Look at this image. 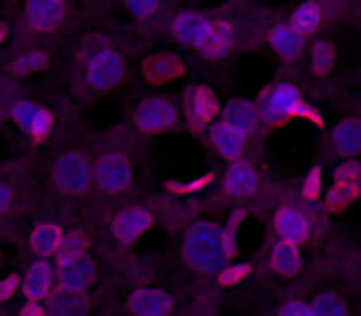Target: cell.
I'll use <instances>...</instances> for the list:
<instances>
[{"label":"cell","mask_w":361,"mask_h":316,"mask_svg":"<svg viewBox=\"0 0 361 316\" xmlns=\"http://www.w3.org/2000/svg\"><path fill=\"white\" fill-rule=\"evenodd\" d=\"M183 257L196 272L203 274H221L231 260L223 247V227L213 222H196L188 227L183 240Z\"/></svg>","instance_id":"1"},{"label":"cell","mask_w":361,"mask_h":316,"mask_svg":"<svg viewBox=\"0 0 361 316\" xmlns=\"http://www.w3.org/2000/svg\"><path fill=\"white\" fill-rule=\"evenodd\" d=\"M302 104H305V99H302L300 89L295 84H290V82H280V84L262 91L257 111H260V116L265 121L277 124V121L292 119V116L300 114Z\"/></svg>","instance_id":"2"},{"label":"cell","mask_w":361,"mask_h":316,"mask_svg":"<svg viewBox=\"0 0 361 316\" xmlns=\"http://www.w3.org/2000/svg\"><path fill=\"white\" fill-rule=\"evenodd\" d=\"M92 178L106 193H121L131 183V163L124 153H104L97 158Z\"/></svg>","instance_id":"3"},{"label":"cell","mask_w":361,"mask_h":316,"mask_svg":"<svg viewBox=\"0 0 361 316\" xmlns=\"http://www.w3.org/2000/svg\"><path fill=\"white\" fill-rule=\"evenodd\" d=\"M52 173H55L57 186H60L65 193H70V196L85 193L92 183V171H90V166H87L85 156L75 153V151L62 153L55 161V171Z\"/></svg>","instance_id":"4"},{"label":"cell","mask_w":361,"mask_h":316,"mask_svg":"<svg viewBox=\"0 0 361 316\" xmlns=\"http://www.w3.org/2000/svg\"><path fill=\"white\" fill-rule=\"evenodd\" d=\"M124 80V60L114 50H99L87 60V82L104 91Z\"/></svg>","instance_id":"5"},{"label":"cell","mask_w":361,"mask_h":316,"mask_svg":"<svg viewBox=\"0 0 361 316\" xmlns=\"http://www.w3.org/2000/svg\"><path fill=\"white\" fill-rule=\"evenodd\" d=\"M176 119H178L176 106L171 104L169 99H164V96H151V99L141 101L134 111L136 126H139L141 131H151V134L171 129V126L176 124Z\"/></svg>","instance_id":"6"},{"label":"cell","mask_w":361,"mask_h":316,"mask_svg":"<svg viewBox=\"0 0 361 316\" xmlns=\"http://www.w3.org/2000/svg\"><path fill=\"white\" fill-rule=\"evenodd\" d=\"M11 116L32 141L47 139V134L52 131V124H55L52 111H47L45 106L32 104V101H16L11 109Z\"/></svg>","instance_id":"7"},{"label":"cell","mask_w":361,"mask_h":316,"mask_svg":"<svg viewBox=\"0 0 361 316\" xmlns=\"http://www.w3.org/2000/svg\"><path fill=\"white\" fill-rule=\"evenodd\" d=\"M221 114H223V124L231 131H235L238 136H243V139H247L255 131L257 121H260L257 106L250 99H243V96H235V99L228 101L221 109Z\"/></svg>","instance_id":"8"},{"label":"cell","mask_w":361,"mask_h":316,"mask_svg":"<svg viewBox=\"0 0 361 316\" xmlns=\"http://www.w3.org/2000/svg\"><path fill=\"white\" fill-rule=\"evenodd\" d=\"M151 227V213H146L144 208H124L114 215L111 222V232L121 245H129L136 237H141Z\"/></svg>","instance_id":"9"},{"label":"cell","mask_w":361,"mask_h":316,"mask_svg":"<svg viewBox=\"0 0 361 316\" xmlns=\"http://www.w3.org/2000/svg\"><path fill=\"white\" fill-rule=\"evenodd\" d=\"M235 45V35H233V27L228 25L226 20H211L208 23V30L203 35V40L198 42L196 50L201 55L211 57V60H218V57H226L228 52Z\"/></svg>","instance_id":"10"},{"label":"cell","mask_w":361,"mask_h":316,"mask_svg":"<svg viewBox=\"0 0 361 316\" xmlns=\"http://www.w3.org/2000/svg\"><path fill=\"white\" fill-rule=\"evenodd\" d=\"M173 299L161 289H136L129 296V311L134 316H169Z\"/></svg>","instance_id":"11"},{"label":"cell","mask_w":361,"mask_h":316,"mask_svg":"<svg viewBox=\"0 0 361 316\" xmlns=\"http://www.w3.org/2000/svg\"><path fill=\"white\" fill-rule=\"evenodd\" d=\"M260 186V178H257V171L250 166L247 161H233V166L228 168L226 173V183H223V191L231 198H247L257 191Z\"/></svg>","instance_id":"12"},{"label":"cell","mask_w":361,"mask_h":316,"mask_svg":"<svg viewBox=\"0 0 361 316\" xmlns=\"http://www.w3.org/2000/svg\"><path fill=\"white\" fill-rule=\"evenodd\" d=\"M275 230L280 235V242L297 247L310 235V222H307V217L297 208H280L275 213Z\"/></svg>","instance_id":"13"},{"label":"cell","mask_w":361,"mask_h":316,"mask_svg":"<svg viewBox=\"0 0 361 316\" xmlns=\"http://www.w3.org/2000/svg\"><path fill=\"white\" fill-rule=\"evenodd\" d=\"M57 282H60L62 291H75V294H85L94 282V267L87 257L75 260L70 265L57 267Z\"/></svg>","instance_id":"14"},{"label":"cell","mask_w":361,"mask_h":316,"mask_svg":"<svg viewBox=\"0 0 361 316\" xmlns=\"http://www.w3.org/2000/svg\"><path fill=\"white\" fill-rule=\"evenodd\" d=\"M25 18L35 30H55L65 20V3H60V0H32L25 6Z\"/></svg>","instance_id":"15"},{"label":"cell","mask_w":361,"mask_h":316,"mask_svg":"<svg viewBox=\"0 0 361 316\" xmlns=\"http://www.w3.org/2000/svg\"><path fill=\"white\" fill-rule=\"evenodd\" d=\"M20 286H23V294L27 296V301L40 304V299L50 296V291H52V267L47 265L45 260L32 262Z\"/></svg>","instance_id":"16"},{"label":"cell","mask_w":361,"mask_h":316,"mask_svg":"<svg viewBox=\"0 0 361 316\" xmlns=\"http://www.w3.org/2000/svg\"><path fill=\"white\" fill-rule=\"evenodd\" d=\"M331 144L334 151L344 158L361 153V119H344L336 124L334 134H331Z\"/></svg>","instance_id":"17"},{"label":"cell","mask_w":361,"mask_h":316,"mask_svg":"<svg viewBox=\"0 0 361 316\" xmlns=\"http://www.w3.org/2000/svg\"><path fill=\"white\" fill-rule=\"evenodd\" d=\"M208 23L211 20L201 13H180L173 20V37L188 47H198L208 30Z\"/></svg>","instance_id":"18"},{"label":"cell","mask_w":361,"mask_h":316,"mask_svg":"<svg viewBox=\"0 0 361 316\" xmlns=\"http://www.w3.org/2000/svg\"><path fill=\"white\" fill-rule=\"evenodd\" d=\"M270 45L285 60H297L302 55V47H305V37L287 23V25H277L270 32Z\"/></svg>","instance_id":"19"},{"label":"cell","mask_w":361,"mask_h":316,"mask_svg":"<svg viewBox=\"0 0 361 316\" xmlns=\"http://www.w3.org/2000/svg\"><path fill=\"white\" fill-rule=\"evenodd\" d=\"M60 245H62V230L55 222H40V225L30 232V247L37 257L57 255Z\"/></svg>","instance_id":"20"},{"label":"cell","mask_w":361,"mask_h":316,"mask_svg":"<svg viewBox=\"0 0 361 316\" xmlns=\"http://www.w3.org/2000/svg\"><path fill=\"white\" fill-rule=\"evenodd\" d=\"M47 311H50V316H87V299L85 294L57 289L55 294H50Z\"/></svg>","instance_id":"21"},{"label":"cell","mask_w":361,"mask_h":316,"mask_svg":"<svg viewBox=\"0 0 361 316\" xmlns=\"http://www.w3.org/2000/svg\"><path fill=\"white\" fill-rule=\"evenodd\" d=\"M211 139H213V146L218 148V153L231 158V161H240L243 151H245V139H243V136L231 131L226 124H218V126H213Z\"/></svg>","instance_id":"22"},{"label":"cell","mask_w":361,"mask_h":316,"mask_svg":"<svg viewBox=\"0 0 361 316\" xmlns=\"http://www.w3.org/2000/svg\"><path fill=\"white\" fill-rule=\"evenodd\" d=\"M290 25L295 27L302 37L312 35V32L322 25V8L317 6V3H302V6H297L295 11H292Z\"/></svg>","instance_id":"23"},{"label":"cell","mask_w":361,"mask_h":316,"mask_svg":"<svg viewBox=\"0 0 361 316\" xmlns=\"http://www.w3.org/2000/svg\"><path fill=\"white\" fill-rule=\"evenodd\" d=\"M221 111V106H218L216 96H213L211 89H206V87H196V89L191 91V119L198 121V124H206L208 119H213V116Z\"/></svg>","instance_id":"24"},{"label":"cell","mask_w":361,"mask_h":316,"mask_svg":"<svg viewBox=\"0 0 361 316\" xmlns=\"http://www.w3.org/2000/svg\"><path fill=\"white\" fill-rule=\"evenodd\" d=\"M300 252H297L295 245H287V242H277L272 247V270L280 272L285 277H292L300 272Z\"/></svg>","instance_id":"25"},{"label":"cell","mask_w":361,"mask_h":316,"mask_svg":"<svg viewBox=\"0 0 361 316\" xmlns=\"http://www.w3.org/2000/svg\"><path fill=\"white\" fill-rule=\"evenodd\" d=\"M87 247H90V242H87V237L82 235V232L62 235V245H60V250H57V267L70 265V262L87 257Z\"/></svg>","instance_id":"26"},{"label":"cell","mask_w":361,"mask_h":316,"mask_svg":"<svg viewBox=\"0 0 361 316\" xmlns=\"http://www.w3.org/2000/svg\"><path fill=\"white\" fill-rule=\"evenodd\" d=\"M312 314L314 316H346V304L341 296L331 294V291H322L312 301Z\"/></svg>","instance_id":"27"},{"label":"cell","mask_w":361,"mask_h":316,"mask_svg":"<svg viewBox=\"0 0 361 316\" xmlns=\"http://www.w3.org/2000/svg\"><path fill=\"white\" fill-rule=\"evenodd\" d=\"M334 183H336V186L349 188V191L359 198L361 196V166L356 161H346L344 166L336 168Z\"/></svg>","instance_id":"28"},{"label":"cell","mask_w":361,"mask_h":316,"mask_svg":"<svg viewBox=\"0 0 361 316\" xmlns=\"http://www.w3.org/2000/svg\"><path fill=\"white\" fill-rule=\"evenodd\" d=\"M47 65V55L45 52H37V50H30V52H23L16 62H13V75H32V72L42 70Z\"/></svg>","instance_id":"29"},{"label":"cell","mask_w":361,"mask_h":316,"mask_svg":"<svg viewBox=\"0 0 361 316\" xmlns=\"http://www.w3.org/2000/svg\"><path fill=\"white\" fill-rule=\"evenodd\" d=\"M336 60V52L331 47V42H317L314 50H312V65H314L317 75H326L331 70Z\"/></svg>","instance_id":"30"},{"label":"cell","mask_w":361,"mask_h":316,"mask_svg":"<svg viewBox=\"0 0 361 316\" xmlns=\"http://www.w3.org/2000/svg\"><path fill=\"white\" fill-rule=\"evenodd\" d=\"M354 193L349 191V188L344 186H336V183H331L329 193H326V208L329 210H341V208H346L351 201H354Z\"/></svg>","instance_id":"31"},{"label":"cell","mask_w":361,"mask_h":316,"mask_svg":"<svg viewBox=\"0 0 361 316\" xmlns=\"http://www.w3.org/2000/svg\"><path fill=\"white\" fill-rule=\"evenodd\" d=\"M247 274H250V265H243V262H235V265H228L226 270L221 272L218 282H221V284H238V282L245 279Z\"/></svg>","instance_id":"32"},{"label":"cell","mask_w":361,"mask_h":316,"mask_svg":"<svg viewBox=\"0 0 361 316\" xmlns=\"http://www.w3.org/2000/svg\"><path fill=\"white\" fill-rule=\"evenodd\" d=\"M302 193H305L307 201H317L322 193V171L319 168H312L310 176L305 178V188H302Z\"/></svg>","instance_id":"33"},{"label":"cell","mask_w":361,"mask_h":316,"mask_svg":"<svg viewBox=\"0 0 361 316\" xmlns=\"http://www.w3.org/2000/svg\"><path fill=\"white\" fill-rule=\"evenodd\" d=\"M156 8H159V3H156V0H129V3H126V11H129L134 18L151 15Z\"/></svg>","instance_id":"34"},{"label":"cell","mask_w":361,"mask_h":316,"mask_svg":"<svg viewBox=\"0 0 361 316\" xmlns=\"http://www.w3.org/2000/svg\"><path fill=\"white\" fill-rule=\"evenodd\" d=\"M211 178H213V173H206V176H201V178H196V181H191V183H183V186H178V183H171V191H176V193H196V191H201L203 186H208L211 183Z\"/></svg>","instance_id":"35"},{"label":"cell","mask_w":361,"mask_h":316,"mask_svg":"<svg viewBox=\"0 0 361 316\" xmlns=\"http://www.w3.org/2000/svg\"><path fill=\"white\" fill-rule=\"evenodd\" d=\"M277 316H314V314H312L310 304H302V301H287Z\"/></svg>","instance_id":"36"},{"label":"cell","mask_w":361,"mask_h":316,"mask_svg":"<svg viewBox=\"0 0 361 316\" xmlns=\"http://www.w3.org/2000/svg\"><path fill=\"white\" fill-rule=\"evenodd\" d=\"M18 286H20V279H18V274H8L0 279V301H8L13 294L18 291Z\"/></svg>","instance_id":"37"},{"label":"cell","mask_w":361,"mask_h":316,"mask_svg":"<svg viewBox=\"0 0 361 316\" xmlns=\"http://www.w3.org/2000/svg\"><path fill=\"white\" fill-rule=\"evenodd\" d=\"M20 316H47V311L42 309L40 304H35V301H27V304L23 306Z\"/></svg>","instance_id":"38"},{"label":"cell","mask_w":361,"mask_h":316,"mask_svg":"<svg viewBox=\"0 0 361 316\" xmlns=\"http://www.w3.org/2000/svg\"><path fill=\"white\" fill-rule=\"evenodd\" d=\"M11 203H13V193H11V188L3 186V183H0V213H6L8 208H11Z\"/></svg>","instance_id":"39"},{"label":"cell","mask_w":361,"mask_h":316,"mask_svg":"<svg viewBox=\"0 0 361 316\" xmlns=\"http://www.w3.org/2000/svg\"><path fill=\"white\" fill-rule=\"evenodd\" d=\"M6 35H8V27H6V25H3V23H0V42L6 40Z\"/></svg>","instance_id":"40"}]
</instances>
